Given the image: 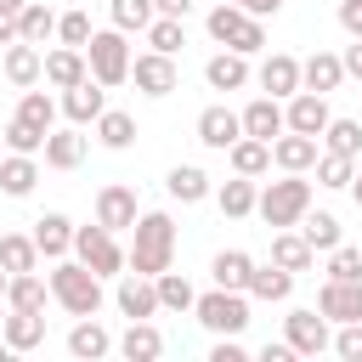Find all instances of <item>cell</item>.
<instances>
[{"label":"cell","instance_id":"cell-34","mask_svg":"<svg viewBox=\"0 0 362 362\" xmlns=\"http://www.w3.org/2000/svg\"><path fill=\"white\" fill-rule=\"evenodd\" d=\"M209 277H215L221 288H243V294H249V277H255V260H249L243 249H221V255L209 260Z\"/></svg>","mask_w":362,"mask_h":362},{"label":"cell","instance_id":"cell-5","mask_svg":"<svg viewBox=\"0 0 362 362\" xmlns=\"http://www.w3.org/2000/svg\"><path fill=\"white\" fill-rule=\"evenodd\" d=\"M85 62H90V79H102L107 90L113 85H124L130 79V40H124V28H96L90 34V45H85Z\"/></svg>","mask_w":362,"mask_h":362},{"label":"cell","instance_id":"cell-54","mask_svg":"<svg viewBox=\"0 0 362 362\" xmlns=\"http://www.w3.org/2000/svg\"><path fill=\"white\" fill-rule=\"evenodd\" d=\"M17 40H23V34H17V11L0 6V45H17Z\"/></svg>","mask_w":362,"mask_h":362},{"label":"cell","instance_id":"cell-60","mask_svg":"<svg viewBox=\"0 0 362 362\" xmlns=\"http://www.w3.org/2000/svg\"><path fill=\"white\" fill-rule=\"evenodd\" d=\"M6 311H11V305H6V294H0V328H6Z\"/></svg>","mask_w":362,"mask_h":362},{"label":"cell","instance_id":"cell-4","mask_svg":"<svg viewBox=\"0 0 362 362\" xmlns=\"http://www.w3.org/2000/svg\"><path fill=\"white\" fill-rule=\"evenodd\" d=\"M204 28H209V40L226 45V51H243V57L266 51V17H249V11L232 6V0H221V6L204 17Z\"/></svg>","mask_w":362,"mask_h":362},{"label":"cell","instance_id":"cell-19","mask_svg":"<svg viewBox=\"0 0 362 362\" xmlns=\"http://www.w3.org/2000/svg\"><path fill=\"white\" fill-rule=\"evenodd\" d=\"M6 79H11L17 90L40 85V79H45V51H40V45H28V40L6 45Z\"/></svg>","mask_w":362,"mask_h":362},{"label":"cell","instance_id":"cell-29","mask_svg":"<svg viewBox=\"0 0 362 362\" xmlns=\"http://www.w3.org/2000/svg\"><path fill=\"white\" fill-rule=\"evenodd\" d=\"M96 141H102L107 153L136 147V119H130L124 107H102V119H96Z\"/></svg>","mask_w":362,"mask_h":362},{"label":"cell","instance_id":"cell-33","mask_svg":"<svg viewBox=\"0 0 362 362\" xmlns=\"http://www.w3.org/2000/svg\"><path fill=\"white\" fill-rule=\"evenodd\" d=\"M164 187H170V198H175V204H204V198L215 192V187H209V175H204L198 164H175V170L164 175Z\"/></svg>","mask_w":362,"mask_h":362},{"label":"cell","instance_id":"cell-28","mask_svg":"<svg viewBox=\"0 0 362 362\" xmlns=\"http://www.w3.org/2000/svg\"><path fill=\"white\" fill-rule=\"evenodd\" d=\"M0 334L11 351H34V345H45V311H6Z\"/></svg>","mask_w":362,"mask_h":362},{"label":"cell","instance_id":"cell-14","mask_svg":"<svg viewBox=\"0 0 362 362\" xmlns=\"http://www.w3.org/2000/svg\"><path fill=\"white\" fill-rule=\"evenodd\" d=\"M238 136H243V113H232L226 102H215V107H204V113H198V141H204V147L226 153Z\"/></svg>","mask_w":362,"mask_h":362},{"label":"cell","instance_id":"cell-20","mask_svg":"<svg viewBox=\"0 0 362 362\" xmlns=\"http://www.w3.org/2000/svg\"><path fill=\"white\" fill-rule=\"evenodd\" d=\"M339 79H345V62H339V51H311L305 62H300V90H339Z\"/></svg>","mask_w":362,"mask_h":362},{"label":"cell","instance_id":"cell-50","mask_svg":"<svg viewBox=\"0 0 362 362\" xmlns=\"http://www.w3.org/2000/svg\"><path fill=\"white\" fill-rule=\"evenodd\" d=\"M249 351H243V339L238 334H215V351H209V362H243Z\"/></svg>","mask_w":362,"mask_h":362},{"label":"cell","instance_id":"cell-6","mask_svg":"<svg viewBox=\"0 0 362 362\" xmlns=\"http://www.w3.org/2000/svg\"><path fill=\"white\" fill-rule=\"evenodd\" d=\"M192 317L209 328V334H243L249 328V294L243 288H209V294H198V305H192Z\"/></svg>","mask_w":362,"mask_h":362},{"label":"cell","instance_id":"cell-24","mask_svg":"<svg viewBox=\"0 0 362 362\" xmlns=\"http://www.w3.org/2000/svg\"><path fill=\"white\" fill-rule=\"evenodd\" d=\"M322 153H317V136H300V130H283L272 141V164L277 170H311Z\"/></svg>","mask_w":362,"mask_h":362},{"label":"cell","instance_id":"cell-38","mask_svg":"<svg viewBox=\"0 0 362 362\" xmlns=\"http://www.w3.org/2000/svg\"><path fill=\"white\" fill-rule=\"evenodd\" d=\"M17 34H23L28 45H45V40L57 34V11H51L45 0H28V6L17 11Z\"/></svg>","mask_w":362,"mask_h":362},{"label":"cell","instance_id":"cell-53","mask_svg":"<svg viewBox=\"0 0 362 362\" xmlns=\"http://www.w3.org/2000/svg\"><path fill=\"white\" fill-rule=\"evenodd\" d=\"M232 6H243L249 17H277L283 11V0H232Z\"/></svg>","mask_w":362,"mask_h":362},{"label":"cell","instance_id":"cell-39","mask_svg":"<svg viewBox=\"0 0 362 362\" xmlns=\"http://www.w3.org/2000/svg\"><path fill=\"white\" fill-rule=\"evenodd\" d=\"M300 232H305V243H311L317 255H328L334 243H345V226H339V221H334L328 209H317V215L305 209V221H300Z\"/></svg>","mask_w":362,"mask_h":362},{"label":"cell","instance_id":"cell-3","mask_svg":"<svg viewBox=\"0 0 362 362\" xmlns=\"http://www.w3.org/2000/svg\"><path fill=\"white\" fill-rule=\"evenodd\" d=\"M51 300L68 311V317H96L102 311V277L74 255V260H57L51 272Z\"/></svg>","mask_w":362,"mask_h":362},{"label":"cell","instance_id":"cell-26","mask_svg":"<svg viewBox=\"0 0 362 362\" xmlns=\"http://www.w3.org/2000/svg\"><path fill=\"white\" fill-rule=\"evenodd\" d=\"M272 260L288 266V272H311V266H317V249L305 243V232L283 226V232H272Z\"/></svg>","mask_w":362,"mask_h":362},{"label":"cell","instance_id":"cell-44","mask_svg":"<svg viewBox=\"0 0 362 362\" xmlns=\"http://www.w3.org/2000/svg\"><path fill=\"white\" fill-rule=\"evenodd\" d=\"M351 181H356V158L322 147V158H317V187H334V192H339V187H351Z\"/></svg>","mask_w":362,"mask_h":362},{"label":"cell","instance_id":"cell-48","mask_svg":"<svg viewBox=\"0 0 362 362\" xmlns=\"http://www.w3.org/2000/svg\"><path fill=\"white\" fill-rule=\"evenodd\" d=\"M328 277H362V249L334 243V249H328Z\"/></svg>","mask_w":362,"mask_h":362},{"label":"cell","instance_id":"cell-55","mask_svg":"<svg viewBox=\"0 0 362 362\" xmlns=\"http://www.w3.org/2000/svg\"><path fill=\"white\" fill-rule=\"evenodd\" d=\"M260 362H294V345H288V339H277V345H266V351H260Z\"/></svg>","mask_w":362,"mask_h":362},{"label":"cell","instance_id":"cell-31","mask_svg":"<svg viewBox=\"0 0 362 362\" xmlns=\"http://www.w3.org/2000/svg\"><path fill=\"white\" fill-rule=\"evenodd\" d=\"M226 158H232L238 175H266V170H272V141H260V136H238V141L226 147Z\"/></svg>","mask_w":362,"mask_h":362},{"label":"cell","instance_id":"cell-10","mask_svg":"<svg viewBox=\"0 0 362 362\" xmlns=\"http://www.w3.org/2000/svg\"><path fill=\"white\" fill-rule=\"evenodd\" d=\"M130 79H136V90H141V96H170V90L181 85L175 57H164V51H141V57L130 62Z\"/></svg>","mask_w":362,"mask_h":362},{"label":"cell","instance_id":"cell-58","mask_svg":"<svg viewBox=\"0 0 362 362\" xmlns=\"http://www.w3.org/2000/svg\"><path fill=\"white\" fill-rule=\"evenodd\" d=\"M0 6H6V11H23V6H28V0H0Z\"/></svg>","mask_w":362,"mask_h":362},{"label":"cell","instance_id":"cell-16","mask_svg":"<svg viewBox=\"0 0 362 362\" xmlns=\"http://www.w3.org/2000/svg\"><path fill=\"white\" fill-rule=\"evenodd\" d=\"M255 79H260V90H266V96H277V102H283V96H294V90H300V62H294L288 51H272V57L255 68Z\"/></svg>","mask_w":362,"mask_h":362},{"label":"cell","instance_id":"cell-40","mask_svg":"<svg viewBox=\"0 0 362 362\" xmlns=\"http://www.w3.org/2000/svg\"><path fill=\"white\" fill-rule=\"evenodd\" d=\"M107 17H113V28H124V34H147V23L158 17V6H153V0H107Z\"/></svg>","mask_w":362,"mask_h":362},{"label":"cell","instance_id":"cell-2","mask_svg":"<svg viewBox=\"0 0 362 362\" xmlns=\"http://www.w3.org/2000/svg\"><path fill=\"white\" fill-rule=\"evenodd\" d=\"M305 209H311V181H305V170H283V181H266V192H260V204H255V215H260L272 232L300 226Z\"/></svg>","mask_w":362,"mask_h":362},{"label":"cell","instance_id":"cell-46","mask_svg":"<svg viewBox=\"0 0 362 362\" xmlns=\"http://www.w3.org/2000/svg\"><path fill=\"white\" fill-rule=\"evenodd\" d=\"M6 147H11V153H45V130L11 113V119H6Z\"/></svg>","mask_w":362,"mask_h":362},{"label":"cell","instance_id":"cell-22","mask_svg":"<svg viewBox=\"0 0 362 362\" xmlns=\"http://www.w3.org/2000/svg\"><path fill=\"white\" fill-rule=\"evenodd\" d=\"M34 243H40L45 260H62V255L74 249V221H68L62 209H45V215L34 221Z\"/></svg>","mask_w":362,"mask_h":362},{"label":"cell","instance_id":"cell-8","mask_svg":"<svg viewBox=\"0 0 362 362\" xmlns=\"http://www.w3.org/2000/svg\"><path fill=\"white\" fill-rule=\"evenodd\" d=\"M283 339L294 345V356H322V351H334V334H328V317H322V311H288V317H283Z\"/></svg>","mask_w":362,"mask_h":362},{"label":"cell","instance_id":"cell-13","mask_svg":"<svg viewBox=\"0 0 362 362\" xmlns=\"http://www.w3.org/2000/svg\"><path fill=\"white\" fill-rule=\"evenodd\" d=\"M283 113H288V130H300V136H317V141H322V130H328V119H334L322 90H294Z\"/></svg>","mask_w":362,"mask_h":362},{"label":"cell","instance_id":"cell-57","mask_svg":"<svg viewBox=\"0 0 362 362\" xmlns=\"http://www.w3.org/2000/svg\"><path fill=\"white\" fill-rule=\"evenodd\" d=\"M351 198H356V209H362V175H356V181H351Z\"/></svg>","mask_w":362,"mask_h":362},{"label":"cell","instance_id":"cell-25","mask_svg":"<svg viewBox=\"0 0 362 362\" xmlns=\"http://www.w3.org/2000/svg\"><path fill=\"white\" fill-rule=\"evenodd\" d=\"M215 204H221V215H226V221H243V215H255V204H260V192H255V175H238V170H232V181H221V187H215Z\"/></svg>","mask_w":362,"mask_h":362},{"label":"cell","instance_id":"cell-37","mask_svg":"<svg viewBox=\"0 0 362 362\" xmlns=\"http://www.w3.org/2000/svg\"><path fill=\"white\" fill-rule=\"evenodd\" d=\"M0 266L17 277V272H34L40 266V243H34V232H6L0 238Z\"/></svg>","mask_w":362,"mask_h":362},{"label":"cell","instance_id":"cell-49","mask_svg":"<svg viewBox=\"0 0 362 362\" xmlns=\"http://www.w3.org/2000/svg\"><path fill=\"white\" fill-rule=\"evenodd\" d=\"M334 356L362 362V322H339V334H334Z\"/></svg>","mask_w":362,"mask_h":362},{"label":"cell","instance_id":"cell-17","mask_svg":"<svg viewBox=\"0 0 362 362\" xmlns=\"http://www.w3.org/2000/svg\"><path fill=\"white\" fill-rule=\"evenodd\" d=\"M283 130H288V113H283V102H277V96H255V102L243 107V136L277 141Z\"/></svg>","mask_w":362,"mask_h":362},{"label":"cell","instance_id":"cell-35","mask_svg":"<svg viewBox=\"0 0 362 362\" xmlns=\"http://www.w3.org/2000/svg\"><path fill=\"white\" fill-rule=\"evenodd\" d=\"M249 294H255V300H266V305H277V300H288V294H294V272H288V266H277V260H272V266H255Z\"/></svg>","mask_w":362,"mask_h":362},{"label":"cell","instance_id":"cell-11","mask_svg":"<svg viewBox=\"0 0 362 362\" xmlns=\"http://www.w3.org/2000/svg\"><path fill=\"white\" fill-rule=\"evenodd\" d=\"M119 311L130 317V322H147V317H158L164 305H158V283L153 277H141V272H119Z\"/></svg>","mask_w":362,"mask_h":362},{"label":"cell","instance_id":"cell-23","mask_svg":"<svg viewBox=\"0 0 362 362\" xmlns=\"http://www.w3.org/2000/svg\"><path fill=\"white\" fill-rule=\"evenodd\" d=\"M85 74H90V62H85L79 45H57V51H45V85L68 90V85H79Z\"/></svg>","mask_w":362,"mask_h":362},{"label":"cell","instance_id":"cell-27","mask_svg":"<svg viewBox=\"0 0 362 362\" xmlns=\"http://www.w3.org/2000/svg\"><path fill=\"white\" fill-rule=\"evenodd\" d=\"M45 300H51V277H40V272H17L6 283V305L11 311H45Z\"/></svg>","mask_w":362,"mask_h":362},{"label":"cell","instance_id":"cell-56","mask_svg":"<svg viewBox=\"0 0 362 362\" xmlns=\"http://www.w3.org/2000/svg\"><path fill=\"white\" fill-rule=\"evenodd\" d=\"M158 6V17H187L192 11V0H153Z\"/></svg>","mask_w":362,"mask_h":362},{"label":"cell","instance_id":"cell-61","mask_svg":"<svg viewBox=\"0 0 362 362\" xmlns=\"http://www.w3.org/2000/svg\"><path fill=\"white\" fill-rule=\"evenodd\" d=\"M356 175H362V153H356Z\"/></svg>","mask_w":362,"mask_h":362},{"label":"cell","instance_id":"cell-7","mask_svg":"<svg viewBox=\"0 0 362 362\" xmlns=\"http://www.w3.org/2000/svg\"><path fill=\"white\" fill-rule=\"evenodd\" d=\"M74 255L96 272V277H119L124 266H130V255L119 249V238L102 226V221H90V226H74Z\"/></svg>","mask_w":362,"mask_h":362},{"label":"cell","instance_id":"cell-1","mask_svg":"<svg viewBox=\"0 0 362 362\" xmlns=\"http://www.w3.org/2000/svg\"><path fill=\"white\" fill-rule=\"evenodd\" d=\"M136 243H130V272H141V277H158V272H170L175 266V221L164 215V209H147V215H136Z\"/></svg>","mask_w":362,"mask_h":362},{"label":"cell","instance_id":"cell-42","mask_svg":"<svg viewBox=\"0 0 362 362\" xmlns=\"http://www.w3.org/2000/svg\"><path fill=\"white\" fill-rule=\"evenodd\" d=\"M187 17H153L147 23V51H164V57H175L181 45H187V28H181Z\"/></svg>","mask_w":362,"mask_h":362},{"label":"cell","instance_id":"cell-51","mask_svg":"<svg viewBox=\"0 0 362 362\" xmlns=\"http://www.w3.org/2000/svg\"><path fill=\"white\" fill-rule=\"evenodd\" d=\"M339 28H345L351 40L362 34V0H339Z\"/></svg>","mask_w":362,"mask_h":362},{"label":"cell","instance_id":"cell-59","mask_svg":"<svg viewBox=\"0 0 362 362\" xmlns=\"http://www.w3.org/2000/svg\"><path fill=\"white\" fill-rule=\"evenodd\" d=\"M6 283H11V272H6V266H0V294H6Z\"/></svg>","mask_w":362,"mask_h":362},{"label":"cell","instance_id":"cell-32","mask_svg":"<svg viewBox=\"0 0 362 362\" xmlns=\"http://www.w3.org/2000/svg\"><path fill=\"white\" fill-rule=\"evenodd\" d=\"M34 181H40L34 153H11V158L0 164V192H6V198H28V192H34Z\"/></svg>","mask_w":362,"mask_h":362},{"label":"cell","instance_id":"cell-15","mask_svg":"<svg viewBox=\"0 0 362 362\" xmlns=\"http://www.w3.org/2000/svg\"><path fill=\"white\" fill-rule=\"evenodd\" d=\"M136 192L124 187V181H107L102 192H96V221L107 226V232H124V226H136Z\"/></svg>","mask_w":362,"mask_h":362},{"label":"cell","instance_id":"cell-12","mask_svg":"<svg viewBox=\"0 0 362 362\" xmlns=\"http://www.w3.org/2000/svg\"><path fill=\"white\" fill-rule=\"evenodd\" d=\"M102 107H107V85L102 79H79V85H68L62 90V113H68V124H96L102 119Z\"/></svg>","mask_w":362,"mask_h":362},{"label":"cell","instance_id":"cell-9","mask_svg":"<svg viewBox=\"0 0 362 362\" xmlns=\"http://www.w3.org/2000/svg\"><path fill=\"white\" fill-rule=\"evenodd\" d=\"M317 311L328 322H362V277H328L317 294Z\"/></svg>","mask_w":362,"mask_h":362},{"label":"cell","instance_id":"cell-30","mask_svg":"<svg viewBox=\"0 0 362 362\" xmlns=\"http://www.w3.org/2000/svg\"><path fill=\"white\" fill-rule=\"evenodd\" d=\"M45 164H51V170H79V164H85V136H79V124L45 136Z\"/></svg>","mask_w":362,"mask_h":362},{"label":"cell","instance_id":"cell-45","mask_svg":"<svg viewBox=\"0 0 362 362\" xmlns=\"http://www.w3.org/2000/svg\"><path fill=\"white\" fill-rule=\"evenodd\" d=\"M322 147L328 153H362V119H328V130H322Z\"/></svg>","mask_w":362,"mask_h":362},{"label":"cell","instance_id":"cell-36","mask_svg":"<svg viewBox=\"0 0 362 362\" xmlns=\"http://www.w3.org/2000/svg\"><path fill=\"white\" fill-rule=\"evenodd\" d=\"M164 351V334L153 328V317L147 322H130L124 334H119V356H130V362H153Z\"/></svg>","mask_w":362,"mask_h":362},{"label":"cell","instance_id":"cell-52","mask_svg":"<svg viewBox=\"0 0 362 362\" xmlns=\"http://www.w3.org/2000/svg\"><path fill=\"white\" fill-rule=\"evenodd\" d=\"M339 62H345V79H362V34H356V40L339 51Z\"/></svg>","mask_w":362,"mask_h":362},{"label":"cell","instance_id":"cell-18","mask_svg":"<svg viewBox=\"0 0 362 362\" xmlns=\"http://www.w3.org/2000/svg\"><path fill=\"white\" fill-rule=\"evenodd\" d=\"M113 345H119V339H113L96 317H79V322L68 328V356H79V362H102Z\"/></svg>","mask_w":362,"mask_h":362},{"label":"cell","instance_id":"cell-47","mask_svg":"<svg viewBox=\"0 0 362 362\" xmlns=\"http://www.w3.org/2000/svg\"><path fill=\"white\" fill-rule=\"evenodd\" d=\"M90 34H96V28H90L85 11H62V17H57V40H62V45H79V51H85Z\"/></svg>","mask_w":362,"mask_h":362},{"label":"cell","instance_id":"cell-41","mask_svg":"<svg viewBox=\"0 0 362 362\" xmlns=\"http://www.w3.org/2000/svg\"><path fill=\"white\" fill-rule=\"evenodd\" d=\"M153 283H158V305H164V311H192V305H198V288H192L181 272H158Z\"/></svg>","mask_w":362,"mask_h":362},{"label":"cell","instance_id":"cell-21","mask_svg":"<svg viewBox=\"0 0 362 362\" xmlns=\"http://www.w3.org/2000/svg\"><path fill=\"white\" fill-rule=\"evenodd\" d=\"M204 79H209V90H243V85H249V57L221 45V51L204 62Z\"/></svg>","mask_w":362,"mask_h":362},{"label":"cell","instance_id":"cell-43","mask_svg":"<svg viewBox=\"0 0 362 362\" xmlns=\"http://www.w3.org/2000/svg\"><path fill=\"white\" fill-rule=\"evenodd\" d=\"M17 119H28V124H40V130L51 136V130H57V102H51L45 90H34V85H28V90L17 96Z\"/></svg>","mask_w":362,"mask_h":362}]
</instances>
